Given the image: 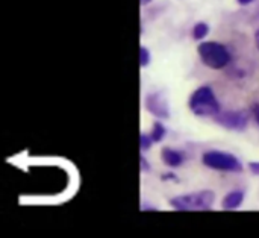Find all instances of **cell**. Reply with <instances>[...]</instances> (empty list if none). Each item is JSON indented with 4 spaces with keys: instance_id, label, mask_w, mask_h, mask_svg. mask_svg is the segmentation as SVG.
Returning a JSON list of instances; mask_svg holds the SVG:
<instances>
[{
    "instance_id": "8",
    "label": "cell",
    "mask_w": 259,
    "mask_h": 238,
    "mask_svg": "<svg viewBox=\"0 0 259 238\" xmlns=\"http://www.w3.org/2000/svg\"><path fill=\"white\" fill-rule=\"evenodd\" d=\"M244 202V193L241 190H234L225 194L222 201V210L225 211H234L238 210Z\"/></svg>"
},
{
    "instance_id": "5",
    "label": "cell",
    "mask_w": 259,
    "mask_h": 238,
    "mask_svg": "<svg viewBox=\"0 0 259 238\" xmlns=\"http://www.w3.org/2000/svg\"><path fill=\"white\" fill-rule=\"evenodd\" d=\"M215 123L220 126L229 129V131H237L241 132L247 128L249 125V117L244 111H222L219 115L214 117Z\"/></svg>"
},
{
    "instance_id": "1",
    "label": "cell",
    "mask_w": 259,
    "mask_h": 238,
    "mask_svg": "<svg viewBox=\"0 0 259 238\" xmlns=\"http://www.w3.org/2000/svg\"><path fill=\"white\" fill-rule=\"evenodd\" d=\"M188 106L194 115L199 117H215L222 112L220 102L214 90L208 85L199 87L188 100Z\"/></svg>"
},
{
    "instance_id": "12",
    "label": "cell",
    "mask_w": 259,
    "mask_h": 238,
    "mask_svg": "<svg viewBox=\"0 0 259 238\" xmlns=\"http://www.w3.org/2000/svg\"><path fill=\"white\" fill-rule=\"evenodd\" d=\"M150 61H152V56H150L149 49L144 47V46H141L140 47V65L141 67H147L150 64Z\"/></svg>"
},
{
    "instance_id": "2",
    "label": "cell",
    "mask_w": 259,
    "mask_h": 238,
    "mask_svg": "<svg viewBox=\"0 0 259 238\" xmlns=\"http://www.w3.org/2000/svg\"><path fill=\"white\" fill-rule=\"evenodd\" d=\"M214 202L215 193L212 190H200L173 197L170 207L176 211H211Z\"/></svg>"
},
{
    "instance_id": "7",
    "label": "cell",
    "mask_w": 259,
    "mask_h": 238,
    "mask_svg": "<svg viewBox=\"0 0 259 238\" xmlns=\"http://www.w3.org/2000/svg\"><path fill=\"white\" fill-rule=\"evenodd\" d=\"M161 160L165 166L171 169H178L185 163V153L175 149V147H162L161 149Z\"/></svg>"
},
{
    "instance_id": "20",
    "label": "cell",
    "mask_w": 259,
    "mask_h": 238,
    "mask_svg": "<svg viewBox=\"0 0 259 238\" xmlns=\"http://www.w3.org/2000/svg\"><path fill=\"white\" fill-rule=\"evenodd\" d=\"M150 2H152V0H140V3H141L143 6H144V5H149Z\"/></svg>"
},
{
    "instance_id": "11",
    "label": "cell",
    "mask_w": 259,
    "mask_h": 238,
    "mask_svg": "<svg viewBox=\"0 0 259 238\" xmlns=\"http://www.w3.org/2000/svg\"><path fill=\"white\" fill-rule=\"evenodd\" d=\"M153 138L150 137V134L147 135V134H141L140 135V149L143 150V152H147V150H150L152 149V146H153Z\"/></svg>"
},
{
    "instance_id": "13",
    "label": "cell",
    "mask_w": 259,
    "mask_h": 238,
    "mask_svg": "<svg viewBox=\"0 0 259 238\" xmlns=\"http://www.w3.org/2000/svg\"><path fill=\"white\" fill-rule=\"evenodd\" d=\"M140 170H141V173H149L150 172V164H149V161L146 160L144 155L140 156Z\"/></svg>"
},
{
    "instance_id": "10",
    "label": "cell",
    "mask_w": 259,
    "mask_h": 238,
    "mask_svg": "<svg viewBox=\"0 0 259 238\" xmlns=\"http://www.w3.org/2000/svg\"><path fill=\"white\" fill-rule=\"evenodd\" d=\"M167 135V128L161 123V122H155L153 123V128H152V132H150V137L153 138L155 143H161Z\"/></svg>"
},
{
    "instance_id": "17",
    "label": "cell",
    "mask_w": 259,
    "mask_h": 238,
    "mask_svg": "<svg viewBox=\"0 0 259 238\" xmlns=\"http://www.w3.org/2000/svg\"><path fill=\"white\" fill-rule=\"evenodd\" d=\"M255 0H237V3L238 5H241V6H247V5H250V3H253Z\"/></svg>"
},
{
    "instance_id": "14",
    "label": "cell",
    "mask_w": 259,
    "mask_h": 238,
    "mask_svg": "<svg viewBox=\"0 0 259 238\" xmlns=\"http://www.w3.org/2000/svg\"><path fill=\"white\" fill-rule=\"evenodd\" d=\"M249 170H250V173H253L255 176H259V161H250V163H249Z\"/></svg>"
},
{
    "instance_id": "6",
    "label": "cell",
    "mask_w": 259,
    "mask_h": 238,
    "mask_svg": "<svg viewBox=\"0 0 259 238\" xmlns=\"http://www.w3.org/2000/svg\"><path fill=\"white\" fill-rule=\"evenodd\" d=\"M144 106L152 115H155V117H158L161 120H167L170 117L168 100H167V97H165V94L162 91H153V93L146 94Z\"/></svg>"
},
{
    "instance_id": "19",
    "label": "cell",
    "mask_w": 259,
    "mask_h": 238,
    "mask_svg": "<svg viewBox=\"0 0 259 238\" xmlns=\"http://www.w3.org/2000/svg\"><path fill=\"white\" fill-rule=\"evenodd\" d=\"M255 46H256V49L259 50V29L255 32Z\"/></svg>"
},
{
    "instance_id": "3",
    "label": "cell",
    "mask_w": 259,
    "mask_h": 238,
    "mask_svg": "<svg viewBox=\"0 0 259 238\" xmlns=\"http://www.w3.org/2000/svg\"><path fill=\"white\" fill-rule=\"evenodd\" d=\"M197 53L200 61L212 70H222L228 67L232 59L229 49L217 41H202L197 46Z\"/></svg>"
},
{
    "instance_id": "16",
    "label": "cell",
    "mask_w": 259,
    "mask_h": 238,
    "mask_svg": "<svg viewBox=\"0 0 259 238\" xmlns=\"http://www.w3.org/2000/svg\"><path fill=\"white\" fill-rule=\"evenodd\" d=\"M252 112H253V117H255V122L259 125V103L256 105H253V108H252Z\"/></svg>"
},
{
    "instance_id": "4",
    "label": "cell",
    "mask_w": 259,
    "mask_h": 238,
    "mask_svg": "<svg viewBox=\"0 0 259 238\" xmlns=\"http://www.w3.org/2000/svg\"><path fill=\"white\" fill-rule=\"evenodd\" d=\"M202 163H203L205 167H208L211 170H217V172L240 173L244 169L241 161L235 155L226 153V152H220V150L205 152L202 155Z\"/></svg>"
},
{
    "instance_id": "18",
    "label": "cell",
    "mask_w": 259,
    "mask_h": 238,
    "mask_svg": "<svg viewBox=\"0 0 259 238\" xmlns=\"http://www.w3.org/2000/svg\"><path fill=\"white\" fill-rule=\"evenodd\" d=\"M143 211H158V208L149 207V205H143Z\"/></svg>"
},
{
    "instance_id": "15",
    "label": "cell",
    "mask_w": 259,
    "mask_h": 238,
    "mask_svg": "<svg viewBox=\"0 0 259 238\" xmlns=\"http://www.w3.org/2000/svg\"><path fill=\"white\" fill-rule=\"evenodd\" d=\"M161 178H162V181H178V178H176L175 173H165Z\"/></svg>"
},
{
    "instance_id": "9",
    "label": "cell",
    "mask_w": 259,
    "mask_h": 238,
    "mask_svg": "<svg viewBox=\"0 0 259 238\" xmlns=\"http://www.w3.org/2000/svg\"><path fill=\"white\" fill-rule=\"evenodd\" d=\"M209 33V26L203 21H199L194 24L193 30H191V35L196 41H202L203 38H206V35Z\"/></svg>"
}]
</instances>
